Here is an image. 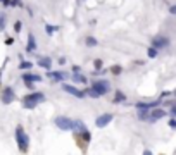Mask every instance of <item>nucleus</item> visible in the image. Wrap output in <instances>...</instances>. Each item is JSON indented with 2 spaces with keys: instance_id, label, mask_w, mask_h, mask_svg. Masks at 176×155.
<instances>
[{
  "instance_id": "nucleus-1",
  "label": "nucleus",
  "mask_w": 176,
  "mask_h": 155,
  "mask_svg": "<svg viewBox=\"0 0 176 155\" xmlns=\"http://www.w3.org/2000/svg\"><path fill=\"white\" fill-rule=\"evenodd\" d=\"M43 100H45V95H43V93L33 92V93H28V95L23 96V105L26 109H35L36 105H40Z\"/></svg>"
},
{
  "instance_id": "nucleus-2",
  "label": "nucleus",
  "mask_w": 176,
  "mask_h": 155,
  "mask_svg": "<svg viewBox=\"0 0 176 155\" xmlns=\"http://www.w3.org/2000/svg\"><path fill=\"white\" fill-rule=\"evenodd\" d=\"M16 141H17L19 150L23 152V153H26L28 147H30V138H28V134L24 133L23 126H17V128H16Z\"/></svg>"
},
{
  "instance_id": "nucleus-3",
  "label": "nucleus",
  "mask_w": 176,
  "mask_h": 155,
  "mask_svg": "<svg viewBox=\"0 0 176 155\" xmlns=\"http://www.w3.org/2000/svg\"><path fill=\"white\" fill-rule=\"evenodd\" d=\"M54 122H55V126L59 129H62V131H73L74 129V121L69 117H66V115H59V117L54 119Z\"/></svg>"
},
{
  "instance_id": "nucleus-4",
  "label": "nucleus",
  "mask_w": 176,
  "mask_h": 155,
  "mask_svg": "<svg viewBox=\"0 0 176 155\" xmlns=\"http://www.w3.org/2000/svg\"><path fill=\"white\" fill-rule=\"evenodd\" d=\"M92 90H93L98 96H102V95H105V93H109V90H111V83L105 81V79H97V81L92 83Z\"/></svg>"
},
{
  "instance_id": "nucleus-5",
  "label": "nucleus",
  "mask_w": 176,
  "mask_h": 155,
  "mask_svg": "<svg viewBox=\"0 0 176 155\" xmlns=\"http://www.w3.org/2000/svg\"><path fill=\"white\" fill-rule=\"evenodd\" d=\"M41 79H43V78L38 76V74H31V73H24L23 74V81L30 90H33V83H38V81H41Z\"/></svg>"
},
{
  "instance_id": "nucleus-6",
  "label": "nucleus",
  "mask_w": 176,
  "mask_h": 155,
  "mask_svg": "<svg viewBox=\"0 0 176 155\" xmlns=\"http://www.w3.org/2000/svg\"><path fill=\"white\" fill-rule=\"evenodd\" d=\"M62 90H64V92H68L69 95L76 96V98H85V96H86V92H79L78 88H74V86L68 85V83H64V85H62Z\"/></svg>"
},
{
  "instance_id": "nucleus-7",
  "label": "nucleus",
  "mask_w": 176,
  "mask_h": 155,
  "mask_svg": "<svg viewBox=\"0 0 176 155\" xmlns=\"http://www.w3.org/2000/svg\"><path fill=\"white\" fill-rule=\"evenodd\" d=\"M16 100V93L12 88H4V92H2V102L7 105V103H12Z\"/></svg>"
},
{
  "instance_id": "nucleus-8",
  "label": "nucleus",
  "mask_w": 176,
  "mask_h": 155,
  "mask_svg": "<svg viewBox=\"0 0 176 155\" xmlns=\"http://www.w3.org/2000/svg\"><path fill=\"white\" fill-rule=\"evenodd\" d=\"M111 121H112V114H102L95 119V126L97 128H105Z\"/></svg>"
},
{
  "instance_id": "nucleus-9",
  "label": "nucleus",
  "mask_w": 176,
  "mask_h": 155,
  "mask_svg": "<svg viewBox=\"0 0 176 155\" xmlns=\"http://www.w3.org/2000/svg\"><path fill=\"white\" fill-rule=\"evenodd\" d=\"M169 45V40L164 36H154L152 38V47L154 48H164Z\"/></svg>"
},
{
  "instance_id": "nucleus-10",
  "label": "nucleus",
  "mask_w": 176,
  "mask_h": 155,
  "mask_svg": "<svg viewBox=\"0 0 176 155\" xmlns=\"http://www.w3.org/2000/svg\"><path fill=\"white\" fill-rule=\"evenodd\" d=\"M166 115H168V112H166L164 109H152V112H150V121L155 122V121H159V119L166 117Z\"/></svg>"
},
{
  "instance_id": "nucleus-11",
  "label": "nucleus",
  "mask_w": 176,
  "mask_h": 155,
  "mask_svg": "<svg viewBox=\"0 0 176 155\" xmlns=\"http://www.w3.org/2000/svg\"><path fill=\"white\" fill-rule=\"evenodd\" d=\"M47 76L49 78H52V81H64V79H66V78H68V74L66 73H60V71H50L49 74H47Z\"/></svg>"
},
{
  "instance_id": "nucleus-12",
  "label": "nucleus",
  "mask_w": 176,
  "mask_h": 155,
  "mask_svg": "<svg viewBox=\"0 0 176 155\" xmlns=\"http://www.w3.org/2000/svg\"><path fill=\"white\" fill-rule=\"evenodd\" d=\"M36 50V41H35V36L33 35H28V45H26V52L28 54H33V52Z\"/></svg>"
},
{
  "instance_id": "nucleus-13",
  "label": "nucleus",
  "mask_w": 176,
  "mask_h": 155,
  "mask_svg": "<svg viewBox=\"0 0 176 155\" xmlns=\"http://www.w3.org/2000/svg\"><path fill=\"white\" fill-rule=\"evenodd\" d=\"M38 66L43 69H50L52 67V59L50 57H38Z\"/></svg>"
},
{
  "instance_id": "nucleus-14",
  "label": "nucleus",
  "mask_w": 176,
  "mask_h": 155,
  "mask_svg": "<svg viewBox=\"0 0 176 155\" xmlns=\"http://www.w3.org/2000/svg\"><path fill=\"white\" fill-rule=\"evenodd\" d=\"M73 131H76V133H83V131H86L85 122L83 121H74V129H73Z\"/></svg>"
},
{
  "instance_id": "nucleus-15",
  "label": "nucleus",
  "mask_w": 176,
  "mask_h": 155,
  "mask_svg": "<svg viewBox=\"0 0 176 155\" xmlns=\"http://www.w3.org/2000/svg\"><path fill=\"white\" fill-rule=\"evenodd\" d=\"M124 100H126V96H124V93H123V92H119V90H117V92H116V95H114V103L124 102Z\"/></svg>"
},
{
  "instance_id": "nucleus-16",
  "label": "nucleus",
  "mask_w": 176,
  "mask_h": 155,
  "mask_svg": "<svg viewBox=\"0 0 176 155\" xmlns=\"http://www.w3.org/2000/svg\"><path fill=\"white\" fill-rule=\"evenodd\" d=\"M73 81L74 83H86V78L83 76V74H74V76H73Z\"/></svg>"
},
{
  "instance_id": "nucleus-17",
  "label": "nucleus",
  "mask_w": 176,
  "mask_h": 155,
  "mask_svg": "<svg viewBox=\"0 0 176 155\" xmlns=\"http://www.w3.org/2000/svg\"><path fill=\"white\" fill-rule=\"evenodd\" d=\"M147 55H149L150 59H155V57H157V48H154V47H150L149 50H147Z\"/></svg>"
},
{
  "instance_id": "nucleus-18",
  "label": "nucleus",
  "mask_w": 176,
  "mask_h": 155,
  "mask_svg": "<svg viewBox=\"0 0 176 155\" xmlns=\"http://www.w3.org/2000/svg\"><path fill=\"white\" fill-rule=\"evenodd\" d=\"M140 121H150V112H138Z\"/></svg>"
},
{
  "instance_id": "nucleus-19",
  "label": "nucleus",
  "mask_w": 176,
  "mask_h": 155,
  "mask_svg": "<svg viewBox=\"0 0 176 155\" xmlns=\"http://www.w3.org/2000/svg\"><path fill=\"white\" fill-rule=\"evenodd\" d=\"M31 67H33V64L30 60H23V62L19 64V69H31Z\"/></svg>"
},
{
  "instance_id": "nucleus-20",
  "label": "nucleus",
  "mask_w": 176,
  "mask_h": 155,
  "mask_svg": "<svg viewBox=\"0 0 176 155\" xmlns=\"http://www.w3.org/2000/svg\"><path fill=\"white\" fill-rule=\"evenodd\" d=\"M97 45V40L93 36H86V47H95Z\"/></svg>"
},
{
  "instance_id": "nucleus-21",
  "label": "nucleus",
  "mask_w": 176,
  "mask_h": 155,
  "mask_svg": "<svg viewBox=\"0 0 176 155\" xmlns=\"http://www.w3.org/2000/svg\"><path fill=\"white\" fill-rule=\"evenodd\" d=\"M5 30V14L4 12H0V31Z\"/></svg>"
},
{
  "instance_id": "nucleus-22",
  "label": "nucleus",
  "mask_w": 176,
  "mask_h": 155,
  "mask_svg": "<svg viewBox=\"0 0 176 155\" xmlns=\"http://www.w3.org/2000/svg\"><path fill=\"white\" fill-rule=\"evenodd\" d=\"M85 92H86V95H88V96H92V98H98V95H97V93H95V92H93V90H92V88L85 90Z\"/></svg>"
},
{
  "instance_id": "nucleus-23",
  "label": "nucleus",
  "mask_w": 176,
  "mask_h": 155,
  "mask_svg": "<svg viewBox=\"0 0 176 155\" xmlns=\"http://www.w3.org/2000/svg\"><path fill=\"white\" fill-rule=\"evenodd\" d=\"M121 71H123V69H121L119 66H114V67H111V73H112V74H116V76H117V74H121Z\"/></svg>"
},
{
  "instance_id": "nucleus-24",
  "label": "nucleus",
  "mask_w": 176,
  "mask_h": 155,
  "mask_svg": "<svg viewBox=\"0 0 176 155\" xmlns=\"http://www.w3.org/2000/svg\"><path fill=\"white\" fill-rule=\"evenodd\" d=\"M93 67H95V71H100V69H102V60L97 59V60L93 62Z\"/></svg>"
},
{
  "instance_id": "nucleus-25",
  "label": "nucleus",
  "mask_w": 176,
  "mask_h": 155,
  "mask_svg": "<svg viewBox=\"0 0 176 155\" xmlns=\"http://www.w3.org/2000/svg\"><path fill=\"white\" fill-rule=\"evenodd\" d=\"M81 136H83V140H85V141H90V131H88V129H86V131H83Z\"/></svg>"
},
{
  "instance_id": "nucleus-26",
  "label": "nucleus",
  "mask_w": 176,
  "mask_h": 155,
  "mask_svg": "<svg viewBox=\"0 0 176 155\" xmlns=\"http://www.w3.org/2000/svg\"><path fill=\"white\" fill-rule=\"evenodd\" d=\"M21 28H23V22H21V21H17V22L14 24V30H16V33H19V31H21Z\"/></svg>"
},
{
  "instance_id": "nucleus-27",
  "label": "nucleus",
  "mask_w": 176,
  "mask_h": 155,
  "mask_svg": "<svg viewBox=\"0 0 176 155\" xmlns=\"http://www.w3.org/2000/svg\"><path fill=\"white\" fill-rule=\"evenodd\" d=\"M45 30H47V33H49V35H52L54 31H57V28H55V26H47Z\"/></svg>"
},
{
  "instance_id": "nucleus-28",
  "label": "nucleus",
  "mask_w": 176,
  "mask_h": 155,
  "mask_svg": "<svg viewBox=\"0 0 176 155\" xmlns=\"http://www.w3.org/2000/svg\"><path fill=\"white\" fill-rule=\"evenodd\" d=\"M169 128H171V129H176V119H174V117L169 119Z\"/></svg>"
},
{
  "instance_id": "nucleus-29",
  "label": "nucleus",
  "mask_w": 176,
  "mask_h": 155,
  "mask_svg": "<svg viewBox=\"0 0 176 155\" xmlns=\"http://www.w3.org/2000/svg\"><path fill=\"white\" fill-rule=\"evenodd\" d=\"M171 117L176 119V105H173V107H171Z\"/></svg>"
},
{
  "instance_id": "nucleus-30",
  "label": "nucleus",
  "mask_w": 176,
  "mask_h": 155,
  "mask_svg": "<svg viewBox=\"0 0 176 155\" xmlns=\"http://www.w3.org/2000/svg\"><path fill=\"white\" fill-rule=\"evenodd\" d=\"M0 2H2L4 5H12V2H11V0H0Z\"/></svg>"
},
{
  "instance_id": "nucleus-31",
  "label": "nucleus",
  "mask_w": 176,
  "mask_h": 155,
  "mask_svg": "<svg viewBox=\"0 0 176 155\" xmlns=\"http://www.w3.org/2000/svg\"><path fill=\"white\" fill-rule=\"evenodd\" d=\"M59 64H60V66H64V64H66V59H64V57H60V59H59Z\"/></svg>"
},
{
  "instance_id": "nucleus-32",
  "label": "nucleus",
  "mask_w": 176,
  "mask_h": 155,
  "mask_svg": "<svg viewBox=\"0 0 176 155\" xmlns=\"http://www.w3.org/2000/svg\"><path fill=\"white\" fill-rule=\"evenodd\" d=\"M169 12H171V14H176V5H173V7L169 9Z\"/></svg>"
},
{
  "instance_id": "nucleus-33",
  "label": "nucleus",
  "mask_w": 176,
  "mask_h": 155,
  "mask_svg": "<svg viewBox=\"0 0 176 155\" xmlns=\"http://www.w3.org/2000/svg\"><path fill=\"white\" fill-rule=\"evenodd\" d=\"M12 5H21V2L19 0H12Z\"/></svg>"
},
{
  "instance_id": "nucleus-34",
  "label": "nucleus",
  "mask_w": 176,
  "mask_h": 155,
  "mask_svg": "<svg viewBox=\"0 0 176 155\" xmlns=\"http://www.w3.org/2000/svg\"><path fill=\"white\" fill-rule=\"evenodd\" d=\"M143 155H152V152H150V150H145V152H143Z\"/></svg>"
},
{
  "instance_id": "nucleus-35",
  "label": "nucleus",
  "mask_w": 176,
  "mask_h": 155,
  "mask_svg": "<svg viewBox=\"0 0 176 155\" xmlns=\"http://www.w3.org/2000/svg\"><path fill=\"white\" fill-rule=\"evenodd\" d=\"M173 95H174V96H176V90H174V92H173Z\"/></svg>"
}]
</instances>
